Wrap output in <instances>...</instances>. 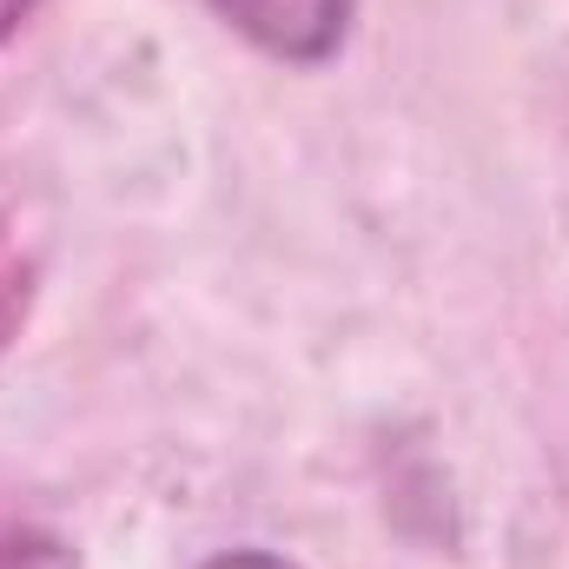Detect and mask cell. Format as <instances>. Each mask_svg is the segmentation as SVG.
I'll return each instance as SVG.
<instances>
[{"mask_svg":"<svg viewBox=\"0 0 569 569\" xmlns=\"http://www.w3.org/2000/svg\"><path fill=\"white\" fill-rule=\"evenodd\" d=\"M212 7L259 53H272L284 67H325L351 33L358 0H212Z\"/></svg>","mask_w":569,"mask_h":569,"instance_id":"6da1fadb","label":"cell"},{"mask_svg":"<svg viewBox=\"0 0 569 569\" xmlns=\"http://www.w3.org/2000/svg\"><path fill=\"white\" fill-rule=\"evenodd\" d=\"M33 279H40V259H33V246H27L20 219L0 212V358H7V345L20 338L27 311H33Z\"/></svg>","mask_w":569,"mask_h":569,"instance_id":"7a4b0ae2","label":"cell"},{"mask_svg":"<svg viewBox=\"0 0 569 569\" xmlns=\"http://www.w3.org/2000/svg\"><path fill=\"white\" fill-rule=\"evenodd\" d=\"M0 569H73V557L47 530L13 523V530H0Z\"/></svg>","mask_w":569,"mask_h":569,"instance_id":"3957f363","label":"cell"},{"mask_svg":"<svg viewBox=\"0 0 569 569\" xmlns=\"http://www.w3.org/2000/svg\"><path fill=\"white\" fill-rule=\"evenodd\" d=\"M206 569H298V563H284L272 550H226V557H212Z\"/></svg>","mask_w":569,"mask_h":569,"instance_id":"277c9868","label":"cell"},{"mask_svg":"<svg viewBox=\"0 0 569 569\" xmlns=\"http://www.w3.org/2000/svg\"><path fill=\"white\" fill-rule=\"evenodd\" d=\"M40 7H47V0H0V47H7V40H13V33H20Z\"/></svg>","mask_w":569,"mask_h":569,"instance_id":"5b68a950","label":"cell"}]
</instances>
